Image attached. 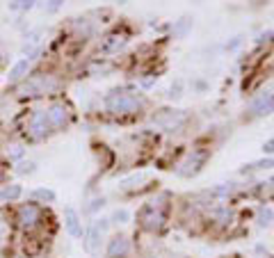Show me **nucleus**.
Listing matches in <instances>:
<instances>
[{
  "label": "nucleus",
  "mask_w": 274,
  "mask_h": 258,
  "mask_svg": "<svg viewBox=\"0 0 274 258\" xmlns=\"http://www.w3.org/2000/svg\"><path fill=\"white\" fill-rule=\"evenodd\" d=\"M105 108H108V112L121 114V117L124 114H135L144 108V99L140 94H133V92L115 90L105 96Z\"/></svg>",
  "instance_id": "nucleus-1"
},
{
  "label": "nucleus",
  "mask_w": 274,
  "mask_h": 258,
  "mask_svg": "<svg viewBox=\"0 0 274 258\" xmlns=\"http://www.w3.org/2000/svg\"><path fill=\"white\" fill-rule=\"evenodd\" d=\"M60 90V80L50 73H39L32 78H25V84L21 87V96H46Z\"/></svg>",
  "instance_id": "nucleus-2"
},
{
  "label": "nucleus",
  "mask_w": 274,
  "mask_h": 258,
  "mask_svg": "<svg viewBox=\"0 0 274 258\" xmlns=\"http://www.w3.org/2000/svg\"><path fill=\"white\" fill-rule=\"evenodd\" d=\"M50 133H53V128L48 124L46 110H35L28 117V124H25V137L30 139V142H44Z\"/></svg>",
  "instance_id": "nucleus-3"
},
{
  "label": "nucleus",
  "mask_w": 274,
  "mask_h": 258,
  "mask_svg": "<svg viewBox=\"0 0 274 258\" xmlns=\"http://www.w3.org/2000/svg\"><path fill=\"white\" fill-rule=\"evenodd\" d=\"M16 222L23 231H35L41 222H44V208L37 201H28L16 210Z\"/></svg>",
  "instance_id": "nucleus-4"
},
{
  "label": "nucleus",
  "mask_w": 274,
  "mask_h": 258,
  "mask_svg": "<svg viewBox=\"0 0 274 258\" xmlns=\"http://www.w3.org/2000/svg\"><path fill=\"white\" fill-rule=\"evenodd\" d=\"M137 217H140L142 228H146V231H160L164 224V206L158 204V201H151V204H146L140 210Z\"/></svg>",
  "instance_id": "nucleus-5"
},
{
  "label": "nucleus",
  "mask_w": 274,
  "mask_h": 258,
  "mask_svg": "<svg viewBox=\"0 0 274 258\" xmlns=\"http://www.w3.org/2000/svg\"><path fill=\"white\" fill-rule=\"evenodd\" d=\"M46 117H48V124H50V128H53V133L55 130H64L71 121V108L66 103H62V101L50 103L48 108H46Z\"/></svg>",
  "instance_id": "nucleus-6"
},
{
  "label": "nucleus",
  "mask_w": 274,
  "mask_h": 258,
  "mask_svg": "<svg viewBox=\"0 0 274 258\" xmlns=\"http://www.w3.org/2000/svg\"><path fill=\"white\" fill-rule=\"evenodd\" d=\"M108 224H110V219H94V222L89 224L85 238H82V242H85V249H87L89 253H96V251H99L101 238H103V233L108 231Z\"/></svg>",
  "instance_id": "nucleus-7"
},
{
  "label": "nucleus",
  "mask_w": 274,
  "mask_h": 258,
  "mask_svg": "<svg viewBox=\"0 0 274 258\" xmlns=\"http://www.w3.org/2000/svg\"><path fill=\"white\" fill-rule=\"evenodd\" d=\"M208 151H192V153L188 155V160H185L183 164H180L178 174L185 176V179H190V176H197L201 171V167H204V162L208 160Z\"/></svg>",
  "instance_id": "nucleus-8"
},
{
  "label": "nucleus",
  "mask_w": 274,
  "mask_h": 258,
  "mask_svg": "<svg viewBox=\"0 0 274 258\" xmlns=\"http://www.w3.org/2000/svg\"><path fill=\"white\" fill-rule=\"evenodd\" d=\"M274 110V92H263L254 99V103L249 105L251 117H265Z\"/></svg>",
  "instance_id": "nucleus-9"
},
{
  "label": "nucleus",
  "mask_w": 274,
  "mask_h": 258,
  "mask_svg": "<svg viewBox=\"0 0 274 258\" xmlns=\"http://www.w3.org/2000/svg\"><path fill=\"white\" fill-rule=\"evenodd\" d=\"M153 121L158 126H162L164 130H174V128H178V126L185 121V114L176 112V110H162L160 114H155V117H153Z\"/></svg>",
  "instance_id": "nucleus-10"
},
{
  "label": "nucleus",
  "mask_w": 274,
  "mask_h": 258,
  "mask_svg": "<svg viewBox=\"0 0 274 258\" xmlns=\"http://www.w3.org/2000/svg\"><path fill=\"white\" fill-rule=\"evenodd\" d=\"M30 69H32V62L30 60H16L14 64L10 66V71H7V82L10 84H19V82H23L25 78H28V73H30Z\"/></svg>",
  "instance_id": "nucleus-11"
},
{
  "label": "nucleus",
  "mask_w": 274,
  "mask_h": 258,
  "mask_svg": "<svg viewBox=\"0 0 274 258\" xmlns=\"http://www.w3.org/2000/svg\"><path fill=\"white\" fill-rule=\"evenodd\" d=\"M128 249H130L128 238H124V235H115V238L108 242V251H105V256L108 258H124L126 253H128Z\"/></svg>",
  "instance_id": "nucleus-12"
},
{
  "label": "nucleus",
  "mask_w": 274,
  "mask_h": 258,
  "mask_svg": "<svg viewBox=\"0 0 274 258\" xmlns=\"http://www.w3.org/2000/svg\"><path fill=\"white\" fill-rule=\"evenodd\" d=\"M64 228L73 238H80V235H82V222H80V215L75 213L73 208L64 210Z\"/></svg>",
  "instance_id": "nucleus-13"
},
{
  "label": "nucleus",
  "mask_w": 274,
  "mask_h": 258,
  "mask_svg": "<svg viewBox=\"0 0 274 258\" xmlns=\"http://www.w3.org/2000/svg\"><path fill=\"white\" fill-rule=\"evenodd\" d=\"M126 41H128V39H126L124 32H112V35H108L103 39L101 50H103V53H119V48H124Z\"/></svg>",
  "instance_id": "nucleus-14"
},
{
  "label": "nucleus",
  "mask_w": 274,
  "mask_h": 258,
  "mask_svg": "<svg viewBox=\"0 0 274 258\" xmlns=\"http://www.w3.org/2000/svg\"><path fill=\"white\" fill-rule=\"evenodd\" d=\"M21 194H23V188L19 183H10V185H3L0 188V201H5V204H14L19 201Z\"/></svg>",
  "instance_id": "nucleus-15"
},
{
  "label": "nucleus",
  "mask_w": 274,
  "mask_h": 258,
  "mask_svg": "<svg viewBox=\"0 0 274 258\" xmlns=\"http://www.w3.org/2000/svg\"><path fill=\"white\" fill-rule=\"evenodd\" d=\"M192 16H180L178 21L174 23V30H171V35H174V39H183V37H188V32L192 30Z\"/></svg>",
  "instance_id": "nucleus-16"
},
{
  "label": "nucleus",
  "mask_w": 274,
  "mask_h": 258,
  "mask_svg": "<svg viewBox=\"0 0 274 258\" xmlns=\"http://www.w3.org/2000/svg\"><path fill=\"white\" fill-rule=\"evenodd\" d=\"M32 199H35L37 204H55L57 194H55L53 190H48V188H35L32 190Z\"/></svg>",
  "instance_id": "nucleus-17"
},
{
  "label": "nucleus",
  "mask_w": 274,
  "mask_h": 258,
  "mask_svg": "<svg viewBox=\"0 0 274 258\" xmlns=\"http://www.w3.org/2000/svg\"><path fill=\"white\" fill-rule=\"evenodd\" d=\"M128 219H130V213H128V210L121 208V210H115V213H112L110 222H112V224H126Z\"/></svg>",
  "instance_id": "nucleus-18"
},
{
  "label": "nucleus",
  "mask_w": 274,
  "mask_h": 258,
  "mask_svg": "<svg viewBox=\"0 0 274 258\" xmlns=\"http://www.w3.org/2000/svg\"><path fill=\"white\" fill-rule=\"evenodd\" d=\"M7 158L10 160H23L25 158V149L23 146H19V144L10 146V149H7Z\"/></svg>",
  "instance_id": "nucleus-19"
},
{
  "label": "nucleus",
  "mask_w": 274,
  "mask_h": 258,
  "mask_svg": "<svg viewBox=\"0 0 274 258\" xmlns=\"http://www.w3.org/2000/svg\"><path fill=\"white\" fill-rule=\"evenodd\" d=\"M62 5H64V0H46V14H57V12L62 10Z\"/></svg>",
  "instance_id": "nucleus-20"
},
{
  "label": "nucleus",
  "mask_w": 274,
  "mask_h": 258,
  "mask_svg": "<svg viewBox=\"0 0 274 258\" xmlns=\"http://www.w3.org/2000/svg\"><path fill=\"white\" fill-rule=\"evenodd\" d=\"M35 169H37V164L32 162V160H28V162H19V167H16V171L19 174H35Z\"/></svg>",
  "instance_id": "nucleus-21"
},
{
  "label": "nucleus",
  "mask_w": 274,
  "mask_h": 258,
  "mask_svg": "<svg viewBox=\"0 0 274 258\" xmlns=\"http://www.w3.org/2000/svg\"><path fill=\"white\" fill-rule=\"evenodd\" d=\"M267 167H274V158H267V160H260V162L249 164V169H267Z\"/></svg>",
  "instance_id": "nucleus-22"
},
{
  "label": "nucleus",
  "mask_w": 274,
  "mask_h": 258,
  "mask_svg": "<svg viewBox=\"0 0 274 258\" xmlns=\"http://www.w3.org/2000/svg\"><path fill=\"white\" fill-rule=\"evenodd\" d=\"M103 204H105V199L101 197V199H94L89 206H87V213H96L99 208H103Z\"/></svg>",
  "instance_id": "nucleus-23"
},
{
  "label": "nucleus",
  "mask_w": 274,
  "mask_h": 258,
  "mask_svg": "<svg viewBox=\"0 0 274 258\" xmlns=\"http://www.w3.org/2000/svg\"><path fill=\"white\" fill-rule=\"evenodd\" d=\"M37 5V0H21V12H30Z\"/></svg>",
  "instance_id": "nucleus-24"
},
{
  "label": "nucleus",
  "mask_w": 274,
  "mask_h": 258,
  "mask_svg": "<svg viewBox=\"0 0 274 258\" xmlns=\"http://www.w3.org/2000/svg\"><path fill=\"white\" fill-rule=\"evenodd\" d=\"M240 44H242V37H233V41H229V44H226L224 48H226V50H235Z\"/></svg>",
  "instance_id": "nucleus-25"
},
{
  "label": "nucleus",
  "mask_w": 274,
  "mask_h": 258,
  "mask_svg": "<svg viewBox=\"0 0 274 258\" xmlns=\"http://www.w3.org/2000/svg\"><path fill=\"white\" fill-rule=\"evenodd\" d=\"M263 153H267V155H274V139H267L263 144Z\"/></svg>",
  "instance_id": "nucleus-26"
},
{
  "label": "nucleus",
  "mask_w": 274,
  "mask_h": 258,
  "mask_svg": "<svg viewBox=\"0 0 274 258\" xmlns=\"http://www.w3.org/2000/svg\"><path fill=\"white\" fill-rule=\"evenodd\" d=\"M10 12H21V0H10Z\"/></svg>",
  "instance_id": "nucleus-27"
},
{
  "label": "nucleus",
  "mask_w": 274,
  "mask_h": 258,
  "mask_svg": "<svg viewBox=\"0 0 274 258\" xmlns=\"http://www.w3.org/2000/svg\"><path fill=\"white\" fill-rule=\"evenodd\" d=\"M260 219H263V222H260L263 226H265V224H269V219H272V213H269V210H265V213L260 215Z\"/></svg>",
  "instance_id": "nucleus-28"
},
{
  "label": "nucleus",
  "mask_w": 274,
  "mask_h": 258,
  "mask_svg": "<svg viewBox=\"0 0 274 258\" xmlns=\"http://www.w3.org/2000/svg\"><path fill=\"white\" fill-rule=\"evenodd\" d=\"M5 176H7V171H5V164L0 162V183H3V181H5Z\"/></svg>",
  "instance_id": "nucleus-29"
},
{
  "label": "nucleus",
  "mask_w": 274,
  "mask_h": 258,
  "mask_svg": "<svg viewBox=\"0 0 274 258\" xmlns=\"http://www.w3.org/2000/svg\"><path fill=\"white\" fill-rule=\"evenodd\" d=\"M0 46H3V41H0Z\"/></svg>",
  "instance_id": "nucleus-30"
}]
</instances>
